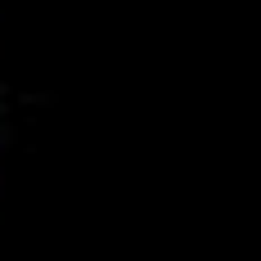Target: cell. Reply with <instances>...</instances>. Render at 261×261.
Segmentation results:
<instances>
[{
  "label": "cell",
  "mask_w": 261,
  "mask_h": 261,
  "mask_svg": "<svg viewBox=\"0 0 261 261\" xmlns=\"http://www.w3.org/2000/svg\"><path fill=\"white\" fill-rule=\"evenodd\" d=\"M5 144H9V126H0V153H5Z\"/></svg>",
  "instance_id": "6da1fadb"
}]
</instances>
